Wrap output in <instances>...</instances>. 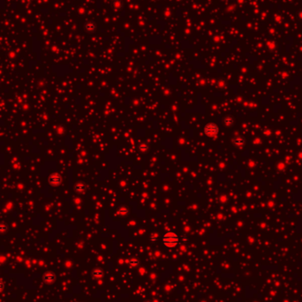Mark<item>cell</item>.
Masks as SVG:
<instances>
[{"mask_svg": "<svg viewBox=\"0 0 302 302\" xmlns=\"http://www.w3.org/2000/svg\"><path fill=\"white\" fill-rule=\"evenodd\" d=\"M4 287H5V284H4L3 281H1V280H0V291H3Z\"/></svg>", "mask_w": 302, "mask_h": 302, "instance_id": "cell-14", "label": "cell"}, {"mask_svg": "<svg viewBox=\"0 0 302 302\" xmlns=\"http://www.w3.org/2000/svg\"><path fill=\"white\" fill-rule=\"evenodd\" d=\"M43 279L44 283H46L48 284H51L56 280V275H55V273H53L51 271H48L43 275Z\"/></svg>", "mask_w": 302, "mask_h": 302, "instance_id": "cell-3", "label": "cell"}, {"mask_svg": "<svg viewBox=\"0 0 302 302\" xmlns=\"http://www.w3.org/2000/svg\"><path fill=\"white\" fill-rule=\"evenodd\" d=\"M150 240L152 241V242H155V241L157 240V237H156V236H152V237L150 238Z\"/></svg>", "mask_w": 302, "mask_h": 302, "instance_id": "cell-15", "label": "cell"}, {"mask_svg": "<svg viewBox=\"0 0 302 302\" xmlns=\"http://www.w3.org/2000/svg\"><path fill=\"white\" fill-rule=\"evenodd\" d=\"M128 214V209L125 207H121L118 210V215L120 217H125Z\"/></svg>", "mask_w": 302, "mask_h": 302, "instance_id": "cell-11", "label": "cell"}, {"mask_svg": "<svg viewBox=\"0 0 302 302\" xmlns=\"http://www.w3.org/2000/svg\"><path fill=\"white\" fill-rule=\"evenodd\" d=\"M112 6L115 10H120L123 7V3L121 0H114L112 2Z\"/></svg>", "mask_w": 302, "mask_h": 302, "instance_id": "cell-9", "label": "cell"}, {"mask_svg": "<svg viewBox=\"0 0 302 302\" xmlns=\"http://www.w3.org/2000/svg\"><path fill=\"white\" fill-rule=\"evenodd\" d=\"M233 143L237 147H242L245 144V139L242 136H237L233 140Z\"/></svg>", "mask_w": 302, "mask_h": 302, "instance_id": "cell-7", "label": "cell"}, {"mask_svg": "<svg viewBox=\"0 0 302 302\" xmlns=\"http://www.w3.org/2000/svg\"><path fill=\"white\" fill-rule=\"evenodd\" d=\"M139 263H140V261H139L138 259H136V258H132V259L129 261V265H130L131 267H132V268L137 267V266L139 265Z\"/></svg>", "mask_w": 302, "mask_h": 302, "instance_id": "cell-12", "label": "cell"}, {"mask_svg": "<svg viewBox=\"0 0 302 302\" xmlns=\"http://www.w3.org/2000/svg\"><path fill=\"white\" fill-rule=\"evenodd\" d=\"M139 149H140V151H141V152H146V151H147V149H148V146L146 143H141L139 146Z\"/></svg>", "mask_w": 302, "mask_h": 302, "instance_id": "cell-13", "label": "cell"}, {"mask_svg": "<svg viewBox=\"0 0 302 302\" xmlns=\"http://www.w3.org/2000/svg\"><path fill=\"white\" fill-rule=\"evenodd\" d=\"M92 276L95 279H101L103 276V271L100 268H96L92 271Z\"/></svg>", "mask_w": 302, "mask_h": 302, "instance_id": "cell-6", "label": "cell"}, {"mask_svg": "<svg viewBox=\"0 0 302 302\" xmlns=\"http://www.w3.org/2000/svg\"><path fill=\"white\" fill-rule=\"evenodd\" d=\"M84 29L88 33H94L96 29V24L92 21H87L84 24Z\"/></svg>", "mask_w": 302, "mask_h": 302, "instance_id": "cell-4", "label": "cell"}, {"mask_svg": "<svg viewBox=\"0 0 302 302\" xmlns=\"http://www.w3.org/2000/svg\"><path fill=\"white\" fill-rule=\"evenodd\" d=\"M146 302H151V301H146Z\"/></svg>", "mask_w": 302, "mask_h": 302, "instance_id": "cell-17", "label": "cell"}, {"mask_svg": "<svg viewBox=\"0 0 302 302\" xmlns=\"http://www.w3.org/2000/svg\"><path fill=\"white\" fill-rule=\"evenodd\" d=\"M110 1H111V2H113V1H114V0H110Z\"/></svg>", "mask_w": 302, "mask_h": 302, "instance_id": "cell-16", "label": "cell"}, {"mask_svg": "<svg viewBox=\"0 0 302 302\" xmlns=\"http://www.w3.org/2000/svg\"><path fill=\"white\" fill-rule=\"evenodd\" d=\"M204 133L209 136V137H215L218 134L219 132V128L217 126V125L214 124V123H209L207 125H205L204 126Z\"/></svg>", "mask_w": 302, "mask_h": 302, "instance_id": "cell-2", "label": "cell"}, {"mask_svg": "<svg viewBox=\"0 0 302 302\" xmlns=\"http://www.w3.org/2000/svg\"><path fill=\"white\" fill-rule=\"evenodd\" d=\"M50 182L51 185L53 186H58L61 183V178L58 174H54L51 177L50 179Z\"/></svg>", "mask_w": 302, "mask_h": 302, "instance_id": "cell-5", "label": "cell"}, {"mask_svg": "<svg viewBox=\"0 0 302 302\" xmlns=\"http://www.w3.org/2000/svg\"><path fill=\"white\" fill-rule=\"evenodd\" d=\"M75 191L79 194H83L86 191V186L82 182H79L75 186Z\"/></svg>", "mask_w": 302, "mask_h": 302, "instance_id": "cell-8", "label": "cell"}, {"mask_svg": "<svg viewBox=\"0 0 302 302\" xmlns=\"http://www.w3.org/2000/svg\"><path fill=\"white\" fill-rule=\"evenodd\" d=\"M180 241L179 235L173 231H168L162 237V244L167 248L176 247Z\"/></svg>", "mask_w": 302, "mask_h": 302, "instance_id": "cell-1", "label": "cell"}, {"mask_svg": "<svg viewBox=\"0 0 302 302\" xmlns=\"http://www.w3.org/2000/svg\"><path fill=\"white\" fill-rule=\"evenodd\" d=\"M233 122H234L233 118L231 117V116H227V117H225V118H224V124L226 126H231V125H233Z\"/></svg>", "mask_w": 302, "mask_h": 302, "instance_id": "cell-10", "label": "cell"}]
</instances>
